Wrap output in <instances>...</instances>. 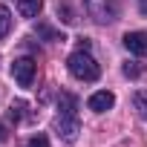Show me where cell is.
Here are the masks:
<instances>
[{"label":"cell","mask_w":147,"mask_h":147,"mask_svg":"<svg viewBox=\"0 0 147 147\" xmlns=\"http://www.w3.org/2000/svg\"><path fill=\"white\" fill-rule=\"evenodd\" d=\"M141 12H144V15H147V0H141Z\"/></svg>","instance_id":"2e32d148"},{"label":"cell","mask_w":147,"mask_h":147,"mask_svg":"<svg viewBox=\"0 0 147 147\" xmlns=\"http://www.w3.org/2000/svg\"><path fill=\"white\" fill-rule=\"evenodd\" d=\"M9 32H12V12L0 3V38H6Z\"/></svg>","instance_id":"9c48e42d"},{"label":"cell","mask_w":147,"mask_h":147,"mask_svg":"<svg viewBox=\"0 0 147 147\" xmlns=\"http://www.w3.org/2000/svg\"><path fill=\"white\" fill-rule=\"evenodd\" d=\"M35 72H38V63H35L32 58H18V61L12 63V78L18 81V87H32Z\"/></svg>","instance_id":"3957f363"},{"label":"cell","mask_w":147,"mask_h":147,"mask_svg":"<svg viewBox=\"0 0 147 147\" xmlns=\"http://www.w3.org/2000/svg\"><path fill=\"white\" fill-rule=\"evenodd\" d=\"M75 107H78V98H75V95H72V92H61L58 110H61L63 115H75Z\"/></svg>","instance_id":"ba28073f"},{"label":"cell","mask_w":147,"mask_h":147,"mask_svg":"<svg viewBox=\"0 0 147 147\" xmlns=\"http://www.w3.org/2000/svg\"><path fill=\"white\" fill-rule=\"evenodd\" d=\"M23 110H26V104H23V101H12V107H9V115L18 121V118H23Z\"/></svg>","instance_id":"7c38bea8"},{"label":"cell","mask_w":147,"mask_h":147,"mask_svg":"<svg viewBox=\"0 0 147 147\" xmlns=\"http://www.w3.org/2000/svg\"><path fill=\"white\" fill-rule=\"evenodd\" d=\"M6 138H9V133H6V124L0 121V141H6Z\"/></svg>","instance_id":"9a60e30c"},{"label":"cell","mask_w":147,"mask_h":147,"mask_svg":"<svg viewBox=\"0 0 147 147\" xmlns=\"http://www.w3.org/2000/svg\"><path fill=\"white\" fill-rule=\"evenodd\" d=\"M87 12L98 23H113L118 18V3L115 0H87Z\"/></svg>","instance_id":"7a4b0ae2"},{"label":"cell","mask_w":147,"mask_h":147,"mask_svg":"<svg viewBox=\"0 0 147 147\" xmlns=\"http://www.w3.org/2000/svg\"><path fill=\"white\" fill-rule=\"evenodd\" d=\"M66 66H69V72H72L78 81H98V75H101V66H98V61L90 55V49L72 52L69 61H66Z\"/></svg>","instance_id":"6da1fadb"},{"label":"cell","mask_w":147,"mask_h":147,"mask_svg":"<svg viewBox=\"0 0 147 147\" xmlns=\"http://www.w3.org/2000/svg\"><path fill=\"white\" fill-rule=\"evenodd\" d=\"M133 107L138 110V115H141V118H147V90H141V92H136V95H133Z\"/></svg>","instance_id":"30bf717a"},{"label":"cell","mask_w":147,"mask_h":147,"mask_svg":"<svg viewBox=\"0 0 147 147\" xmlns=\"http://www.w3.org/2000/svg\"><path fill=\"white\" fill-rule=\"evenodd\" d=\"M26 147H49V138H46L43 133H38V136H32V138L26 141Z\"/></svg>","instance_id":"4fadbf2b"},{"label":"cell","mask_w":147,"mask_h":147,"mask_svg":"<svg viewBox=\"0 0 147 147\" xmlns=\"http://www.w3.org/2000/svg\"><path fill=\"white\" fill-rule=\"evenodd\" d=\"M113 104H115V95H113V92H107V90L92 92V95H90V101H87V107H90L92 113H107Z\"/></svg>","instance_id":"5b68a950"},{"label":"cell","mask_w":147,"mask_h":147,"mask_svg":"<svg viewBox=\"0 0 147 147\" xmlns=\"http://www.w3.org/2000/svg\"><path fill=\"white\" fill-rule=\"evenodd\" d=\"M38 35H40V38H49V40H66L63 32H55L52 26H38Z\"/></svg>","instance_id":"8fae6325"},{"label":"cell","mask_w":147,"mask_h":147,"mask_svg":"<svg viewBox=\"0 0 147 147\" xmlns=\"http://www.w3.org/2000/svg\"><path fill=\"white\" fill-rule=\"evenodd\" d=\"M40 9H43V0H18V12L23 18H38Z\"/></svg>","instance_id":"52a82bcc"},{"label":"cell","mask_w":147,"mask_h":147,"mask_svg":"<svg viewBox=\"0 0 147 147\" xmlns=\"http://www.w3.org/2000/svg\"><path fill=\"white\" fill-rule=\"evenodd\" d=\"M55 127H58V136H61L63 141H75V138H78V133H81L78 113H75V115H63V113H58V121H55Z\"/></svg>","instance_id":"277c9868"},{"label":"cell","mask_w":147,"mask_h":147,"mask_svg":"<svg viewBox=\"0 0 147 147\" xmlns=\"http://www.w3.org/2000/svg\"><path fill=\"white\" fill-rule=\"evenodd\" d=\"M124 46H127V52H133V55H144L147 52V35L144 32H127L124 35Z\"/></svg>","instance_id":"8992f818"},{"label":"cell","mask_w":147,"mask_h":147,"mask_svg":"<svg viewBox=\"0 0 147 147\" xmlns=\"http://www.w3.org/2000/svg\"><path fill=\"white\" fill-rule=\"evenodd\" d=\"M138 72H141V69H138V66H133V63H127V66H124V75H127V78H136Z\"/></svg>","instance_id":"5bb4252c"}]
</instances>
